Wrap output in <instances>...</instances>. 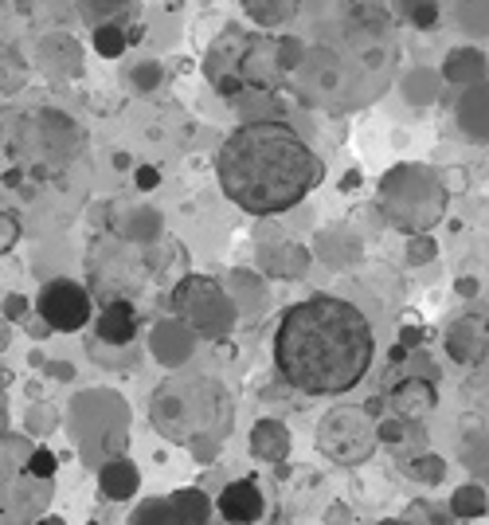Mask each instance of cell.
Masks as SVG:
<instances>
[{"instance_id":"cell-12","label":"cell","mask_w":489,"mask_h":525,"mask_svg":"<svg viewBox=\"0 0 489 525\" xmlns=\"http://www.w3.org/2000/svg\"><path fill=\"white\" fill-rule=\"evenodd\" d=\"M130 525H196V522L180 510V502L169 494V498H145V502H137L134 514H130Z\"/></svg>"},{"instance_id":"cell-18","label":"cell","mask_w":489,"mask_h":525,"mask_svg":"<svg viewBox=\"0 0 489 525\" xmlns=\"http://www.w3.org/2000/svg\"><path fill=\"white\" fill-rule=\"evenodd\" d=\"M443 463L439 459H423V463H411V478H419V482H439L443 478Z\"/></svg>"},{"instance_id":"cell-14","label":"cell","mask_w":489,"mask_h":525,"mask_svg":"<svg viewBox=\"0 0 489 525\" xmlns=\"http://www.w3.org/2000/svg\"><path fill=\"white\" fill-rule=\"evenodd\" d=\"M173 498H177L180 510H184V514H188V518H192L196 525L212 522V498H208L204 490H192V486H188V490H177Z\"/></svg>"},{"instance_id":"cell-22","label":"cell","mask_w":489,"mask_h":525,"mask_svg":"<svg viewBox=\"0 0 489 525\" xmlns=\"http://www.w3.org/2000/svg\"><path fill=\"white\" fill-rule=\"evenodd\" d=\"M478 290H482V283H478V279H458V294H462V298H474Z\"/></svg>"},{"instance_id":"cell-17","label":"cell","mask_w":489,"mask_h":525,"mask_svg":"<svg viewBox=\"0 0 489 525\" xmlns=\"http://www.w3.org/2000/svg\"><path fill=\"white\" fill-rule=\"evenodd\" d=\"M55 467H59V459H55L47 447H36V451L28 455V471L40 478V482H51V478H55Z\"/></svg>"},{"instance_id":"cell-21","label":"cell","mask_w":489,"mask_h":525,"mask_svg":"<svg viewBox=\"0 0 489 525\" xmlns=\"http://www.w3.org/2000/svg\"><path fill=\"white\" fill-rule=\"evenodd\" d=\"M267 435H282V428H274V424H263V428H255V439H267ZM255 455H267V459H274V455H282L278 447H263V451H255Z\"/></svg>"},{"instance_id":"cell-9","label":"cell","mask_w":489,"mask_h":525,"mask_svg":"<svg viewBox=\"0 0 489 525\" xmlns=\"http://www.w3.org/2000/svg\"><path fill=\"white\" fill-rule=\"evenodd\" d=\"M446 357L458 365H486L489 361V314L486 310H470L458 314L443 334Z\"/></svg>"},{"instance_id":"cell-20","label":"cell","mask_w":489,"mask_h":525,"mask_svg":"<svg viewBox=\"0 0 489 525\" xmlns=\"http://www.w3.org/2000/svg\"><path fill=\"white\" fill-rule=\"evenodd\" d=\"M134 185L141 192H153L157 185H161V173L153 169V165H137V173H134Z\"/></svg>"},{"instance_id":"cell-8","label":"cell","mask_w":489,"mask_h":525,"mask_svg":"<svg viewBox=\"0 0 489 525\" xmlns=\"http://www.w3.org/2000/svg\"><path fill=\"white\" fill-rule=\"evenodd\" d=\"M274 522V498L259 478H235L227 482L212 502L208 525H270Z\"/></svg>"},{"instance_id":"cell-2","label":"cell","mask_w":489,"mask_h":525,"mask_svg":"<svg viewBox=\"0 0 489 525\" xmlns=\"http://www.w3.org/2000/svg\"><path fill=\"white\" fill-rule=\"evenodd\" d=\"M376 361V334L364 310L313 294L282 310L274 330V369L278 377L306 396H341L368 377Z\"/></svg>"},{"instance_id":"cell-15","label":"cell","mask_w":489,"mask_h":525,"mask_svg":"<svg viewBox=\"0 0 489 525\" xmlns=\"http://www.w3.org/2000/svg\"><path fill=\"white\" fill-rule=\"evenodd\" d=\"M486 510H489L486 490L466 486V490L454 494V514H458V518H486Z\"/></svg>"},{"instance_id":"cell-16","label":"cell","mask_w":489,"mask_h":525,"mask_svg":"<svg viewBox=\"0 0 489 525\" xmlns=\"http://www.w3.org/2000/svg\"><path fill=\"white\" fill-rule=\"evenodd\" d=\"M126 44H130V36H122L114 24H102V28L94 32V48L102 51V55H122Z\"/></svg>"},{"instance_id":"cell-24","label":"cell","mask_w":489,"mask_h":525,"mask_svg":"<svg viewBox=\"0 0 489 525\" xmlns=\"http://www.w3.org/2000/svg\"><path fill=\"white\" fill-rule=\"evenodd\" d=\"M40 525H63V522H59V518H44Z\"/></svg>"},{"instance_id":"cell-5","label":"cell","mask_w":489,"mask_h":525,"mask_svg":"<svg viewBox=\"0 0 489 525\" xmlns=\"http://www.w3.org/2000/svg\"><path fill=\"white\" fill-rule=\"evenodd\" d=\"M255 67H267V71H282V59H278V40L274 36H255V32H223L220 40L208 51V79L216 83V91L227 98H239L243 91L259 87L270 91L274 83H267Z\"/></svg>"},{"instance_id":"cell-10","label":"cell","mask_w":489,"mask_h":525,"mask_svg":"<svg viewBox=\"0 0 489 525\" xmlns=\"http://www.w3.org/2000/svg\"><path fill=\"white\" fill-rule=\"evenodd\" d=\"M94 326H98V341H106V345H130L137 337V310L134 302H126V298H114V302H106L102 306V314L94 318Z\"/></svg>"},{"instance_id":"cell-7","label":"cell","mask_w":489,"mask_h":525,"mask_svg":"<svg viewBox=\"0 0 489 525\" xmlns=\"http://www.w3.org/2000/svg\"><path fill=\"white\" fill-rule=\"evenodd\" d=\"M36 314L55 334H79V330H87L94 322V306H90L87 287H79L75 279H51L47 287H40Z\"/></svg>"},{"instance_id":"cell-4","label":"cell","mask_w":489,"mask_h":525,"mask_svg":"<svg viewBox=\"0 0 489 525\" xmlns=\"http://www.w3.org/2000/svg\"><path fill=\"white\" fill-rule=\"evenodd\" d=\"M231 396L212 377H169L149 400L153 428L173 443H212L231 431Z\"/></svg>"},{"instance_id":"cell-23","label":"cell","mask_w":489,"mask_h":525,"mask_svg":"<svg viewBox=\"0 0 489 525\" xmlns=\"http://www.w3.org/2000/svg\"><path fill=\"white\" fill-rule=\"evenodd\" d=\"M376 525H415V522H407V518H388V522H376Z\"/></svg>"},{"instance_id":"cell-13","label":"cell","mask_w":489,"mask_h":525,"mask_svg":"<svg viewBox=\"0 0 489 525\" xmlns=\"http://www.w3.org/2000/svg\"><path fill=\"white\" fill-rule=\"evenodd\" d=\"M137 482H141V475H137L134 463H126V459H114V463L102 467V490L110 498H130L137 490Z\"/></svg>"},{"instance_id":"cell-11","label":"cell","mask_w":489,"mask_h":525,"mask_svg":"<svg viewBox=\"0 0 489 525\" xmlns=\"http://www.w3.org/2000/svg\"><path fill=\"white\" fill-rule=\"evenodd\" d=\"M392 408L400 412L403 420H423L427 412H435V404H439V392H435V384L423 381V377H407L392 388Z\"/></svg>"},{"instance_id":"cell-1","label":"cell","mask_w":489,"mask_h":525,"mask_svg":"<svg viewBox=\"0 0 489 525\" xmlns=\"http://www.w3.org/2000/svg\"><path fill=\"white\" fill-rule=\"evenodd\" d=\"M294 36L306 55L290 83L306 102H372L396 71V20L384 0H298Z\"/></svg>"},{"instance_id":"cell-19","label":"cell","mask_w":489,"mask_h":525,"mask_svg":"<svg viewBox=\"0 0 489 525\" xmlns=\"http://www.w3.org/2000/svg\"><path fill=\"white\" fill-rule=\"evenodd\" d=\"M16 239H20V220L8 216V212H0V251H8Z\"/></svg>"},{"instance_id":"cell-6","label":"cell","mask_w":489,"mask_h":525,"mask_svg":"<svg viewBox=\"0 0 489 525\" xmlns=\"http://www.w3.org/2000/svg\"><path fill=\"white\" fill-rule=\"evenodd\" d=\"M376 447V428L356 408H333L317 424V451H325L337 463H364Z\"/></svg>"},{"instance_id":"cell-3","label":"cell","mask_w":489,"mask_h":525,"mask_svg":"<svg viewBox=\"0 0 489 525\" xmlns=\"http://www.w3.org/2000/svg\"><path fill=\"white\" fill-rule=\"evenodd\" d=\"M216 177L223 196L247 216H278L321 185L325 161L290 122L255 118L223 138L216 149Z\"/></svg>"}]
</instances>
